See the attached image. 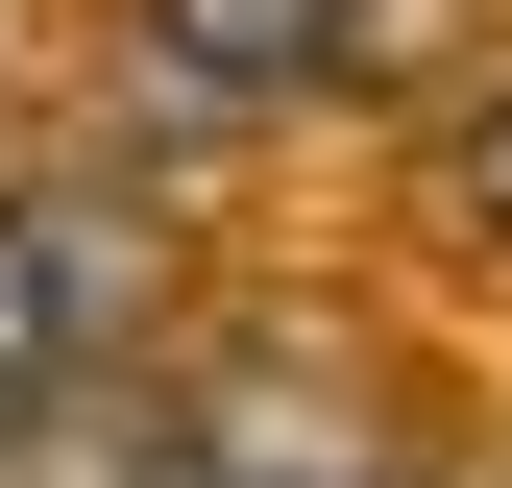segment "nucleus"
I'll list each match as a JSON object with an SVG mask.
<instances>
[{
    "instance_id": "f257e3e1",
    "label": "nucleus",
    "mask_w": 512,
    "mask_h": 488,
    "mask_svg": "<svg viewBox=\"0 0 512 488\" xmlns=\"http://www.w3.org/2000/svg\"><path fill=\"white\" fill-rule=\"evenodd\" d=\"M147 74L171 98H317V74H366V0H147Z\"/></svg>"
},
{
    "instance_id": "f03ea898",
    "label": "nucleus",
    "mask_w": 512,
    "mask_h": 488,
    "mask_svg": "<svg viewBox=\"0 0 512 488\" xmlns=\"http://www.w3.org/2000/svg\"><path fill=\"white\" fill-rule=\"evenodd\" d=\"M49 342H74V244H49L25 196H0V391H25V366H49Z\"/></svg>"
},
{
    "instance_id": "7ed1b4c3",
    "label": "nucleus",
    "mask_w": 512,
    "mask_h": 488,
    "mask_svg": "<svg viewBox=\"0 0 512 488\" xmlns=\"http://www.w3.org/2000/svg\"><path fill=\"white\" fill-rule=\"evenodd\" d=\"M439 220H464V244H512V98H464V122H439Z\"/></svg>"
}]
</instances>
